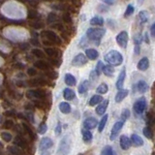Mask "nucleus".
<instances>
[{
  "instance_id": "61",
  "label": "nucleus",
  "mask_w": 155,
  "mask_h": 155,
  "mask_svg": "<svg viewBox=\"0 0 155 155\" xmlns=\"http://www.w3.org/2000/svg\"><path fill=\"white\" fill-rule=\"evenodd\" d=\"M78 155H84V153H80V154H78Z\"/></svg>"
},
{
  "instance_id": "44",
  "label": "nucleus",
  "mask_w": 155,
  "mask_h": 155,
  "mask_svg": "<svg viewBox=\"0 0 155 155\" xmlns=\"http://www.w3.org/2000/svg\"><path fill=\"white\" fill-rule=\"evenodd\" d=\"M103 66H104V64H103V62L102 61H99L98 62V64H97V66H96V68H95V73L97 75H100L101 73H102V69H103Z\"/></svg>"
},
{
  "instance_id": "53",
  "label": "nucleus",
  "mask_w": 155,
  "mask_h": 155,
  "mask_svg": "<svg viewBox=\"0 0 155 155\" xmlns=\"http://www.w3.org/2000/svg\"><path fill=\"white\" fill-rule=\"evenodd\" d=\"M154 27H155L154 24H151V26H150V34H151L152 38H154V35H155V33H154Z\"/></svg>"
},
{
  "instance_id": "7",
  "label": "nucleus",
  "mask_w": 155,
  "mask_h": 155,
  "mask_svg": "<svg viewBox=\"0 0 155 155\" xmlns=\"http://www.w3.org/2000/svg\"><path fill=\"white\" fill-rule=\"evenodd\" d=\"M87 63V59L86 56L84 54V53H79L77 54L72 60V66L74 67H82L84 66Z\"/></svg>"
},
{
  "instance_id": "29",
  "label": "nucleus",
  "mask_w": 155,
  "mask_h": 155,
  "mask_svg": "<svg viewBox=\"0 0 155 155\" xmlns=\"http://www.w3.org/2000/svg\"><path fill=\"white\" fill-rule=\"evenodd\" d=\"M102 101H103V97H102L101 95H94V96H92L89 100V106L93 107L97 104L101 103Z\"/></svg>"
},
{
  "instance_id": "8",
  "label": "nucleus",
  "mask_w": 155,
  "mask_h": 155,
  "mask_svg": "<svg viewBox=\"0 0 155 155\" xmlns=\"http://www.w3.org/2000/svg\"><path fill=\"white\" fill-rule=\"evenodd\" d=\"M123 127V121H117L115 122L114 125L113 126V129H111V132L110 135V139L111 140H114L116 137H117L118 133L120 132V130Z\"/></svg>"
},
{
  "instance_id": "10",
  "label": "nucleus",
  "mask_w": 155,
  "mask_h": 155,
  "mask_svg": "<svg viewBox=\"0 0 155 155\" xmlns=\"http://www.w3.org/2000/svg\"><path fill=\"white\" fill-rule=\"evenodd\" d=\"M97 124H98V121L94 117H88L84 121V127L86 130L94 129L97 126Z\"/></svg>"
},
{
  "instance_id": "38",
  "label": "nucleus",
  "mask_w": 155,
  "mask_h": 155,
  "mask_svg": "<svg viewBox=\"0 0 155 155\" xmlns=\"http://www.w3.org/2000/svg\"><path fill=\"white\" fill-rule=\"evenodd\" d=\"M143 135L147 137V139H152V137H153V133H152V130H151V128L150 127H145L144 129H143Z\"/></svg>"
},
{
  "instance_id": "52",
  "label": "nucleus",
  "mask_w": 155,
  "mask_h": 155,
  "mask_svg": "<svg viewBox=\"0 0 155 155\" xmlns=\"http://www.w3.org/2000/svg\"><path fill=\"white\" fill-rule=\"evenodd\" d=\"M103 2H105L106 4L108 5H114L115 3V0H102Z\"/></svg>"
},
{
  "instance_id": "1",
  "label": "nucleus",
  "mask_w": 155,
  "mask_h": 155,
  "mask_svg": "<svg viewBox=\"0 0 155 155\" xmlns=\"http://www.w3.org/2000/svg\"><path fill=\"white\" fill-rule=\"evenodd\" d=\"M104 59L106 62L109 63L110 66H119L123 62V56L122 54L117 51H110L105 54Z\"/></svg>"
},
{
  "instance_id": "59",
  "label": "nucleus",
  "mask_w": 155,
  "mask_h": 155,
  "mask_svg": "<svg viewBox=\"0 0 155 155\" xmlns=\"http://www.w3.org/2000/svg\"><path fill=\"white\" fill-rule=\"evenodd\" d=\"M1 122H2V116L0 115V123H1Z\"/></svg>"
},
{
  "instance_id": "45",
  "label": "nucleus",
  "mask_w": 155,
  "mask_h": 155,
  "mask_svg": "<svg viewBox=\"0 0 155 155\" xmlns=\"http://www.w3.org/2000/svg\"><path fill=\"white\" fill-rule=\"evenodd\" d=\"M23 128L25 129V131L26 132L29 134V136H30L31 138H33V139H35V135H34V133H33V131L31 130V128L29 127V126L27 125V124H24L23 123Z\"/></svg>"
},
{
  "instance_id": "40",
  "label": "nucleus",
  "mask_w": 155,
  "mask_h": 155,
  "mask_svg": "<svg viewBox=\"0 0 155 155\" xmlns=\"http://www.w3.org/2000/svg\"><path fill=\"white\" fill-rule=\"evenodd\" d=\"M134 11H135V8L133 5H128L127 8H126V11L124 13V17H129L131 15H133Z\"/></svg>"
},
{
  "instance_id": "25",
  "label": "nucleus",
  "mask_w": 155,
  "mask_h": 155,
  "mask_svg": "<svg viewBox=\"0 0 155 155\" xmlns=\"http://www.w3.org/2000/svg\"><path fill=\"white\" fill-rule=\"evenodd\" d=\"M90 24L91 25H95V26H102L104 24V18L102 17L96 16L90 19Z\"/></svg>"
},
{
  "instance_id": "2",
  "label": "nucleus",
  "mask_w": 155,
  "mask_h": 155,
  "mask_svg": "<svg viewBox=\"0 0 155 155\" xmlns=\"http://www.w3.org/2000/svg\"><path fill=\"white\" fill-rule=\"evenodd\" d=\"M106 30L103 28H88L86 31V38L88 40L96 43V45H99L100 40L105 35Z\"/></svg>"
},
{
  "instance_id": "46",
  "label": "nucleus",
  "mask_w": 155,
  "mask_h": 155,
  "mask_svg": "<svg viewBox=\"0 0 155 155\" xmlns=\"http://www.w3.org/2000/svg\"><path fill=\"white\" fill-rule=\"evenodd\" d=\"M31 25L35 28V29H40V28H43L44 27V25H45V24H44L42 21H35V22H33Z\"/></svg>"
},
{
  "instance_id": "54",
  "label": "nucleus",
  "mask_w": 155,
  "mask_h": 155,
  "mask_svg": "<svg viewBox=\"0 0 155 155\" xmlns=\"http://www.w3.org/2000/svg\"><path fill=\"white\" fill-rule=\"evenodd\" d=\"M135 53H136V54H139V53H140V47L139 46L135 47Z\"/></svg>"
},
{
  "instance_id": "34",
  "label": "nucleus",
  "mask_w": 155,
  "mask_h": 155,
  "mask_svg": "<svg viewBox=\"0 0 155 155\" xmlns=\"http://www.w3.org/2000/svg\"><path fill=\"white\" fill-rule=\"evenodd\" d=\"M97 93L99 94H106L109 90V87L106 84H101L98 87H97Z\"/></svg>"
},
{
  "instance_id": "60",
  "label": "nucleus",
  "mask_w": 155,
  "mask_h": 155,
  "mask_svg": "<svg viewBox=\"0 0 155 155\" xmlns=\"http://www.w3.org/2000/svg\"><path fill=\"white\" fill-rule=\"evenodd\" d=\"M57 1H60V2H63L64 0H57Z\"/></svg>"
},
{
  "instance_id": "16",
  "label": "nucleus",
  "mask_w": 155,
  "mask_h": 155,
  "mask_svg": "<svg viewBox=\"0 0 155 155\" xmlns=\"http://www.w3.org/2000/svg\"><path fill=\"white\" fill-rule=\"evenodd\" d=\"M130 142L134 145V147H142V145H143V139L140 138V136H138L137 134H132Z\"/></svg>"
},
{
  "instance_id": "3",
  "label": "nucleus",
  "mask_w": 155,
  "mask_h": 155,
  "mask_svg": "<svg viewBox=\"0 0 155 155\" xmlns=\"http://www.w3.org/2000/svg\"><path fill=\"white\" fill-rule=\"evenodd\" d=\"M71 150V139L69 136H65L61 140L57 149V155H68Z\"/></svg>"
},
{
  "instance_id": "28",
  "label": "nucleus",
  "mask_w": 155,
  "mask_h": 155,
  "mask_svg": "<svg viewBox=\"0 0 155 155\" xmlns=\"http://www.w3.org/2000/svg\"><path fill=\"white\" fill-rule=\"evenodd\" d=\"M81 134H82V140H84L85 143H89L91 142V140H92V133L90 132L89 130H86V129H84L81 131Z\"/></svg>"
},
{
  "instance_id": "6",
  "label": "nucleus",
  "mask_w": 155,
  "mask_h": 155,
  "mask_svg": "<svg viewBox=\"0 0 155 155\" xmlns=\"http://www.w3.org/2000/svg\"><path fill=\"white\" fill-rule=\"evenodd\" d=\"M147 109V100L143 97L138 99L134 104V110L137 114H142Z\"/></svg>"
},
{
  "instance_id": "17",
  "label": "nucleus",
  "mask_w": 155,
  "mask_h": 155,
  "mask_svg": "<svg viewBox=\"0 0 155 155\" xmlns=\"http://www.w3.org/2000/svg\"><path fill=\"white\" fill-rule=\"evenodd\" d=\"M86 57L88 58V59L90 60H95L98 58L99 56V52L97 51L95 48H87V50H85V54Z\"/></svg>"
},
{
  "instance_id": "42",
  "label": "nucleus",
  "mask_w": 155,
  "mask_h": 155,
  "mask_svg": "<svg viewBox=\"0 0 155 155\" xmlns=\"http://www.w3.org/2000/svg\"><path fill=\"white\" fill-rule=\"evenodd\" d=\"M39 18V14L35 11V10H29L28 11V18H32V19H36Z\"/></svg>"
},
{
  "instance_id": "19",
  "label": "nucleus",
  "mask_w": 155,
  "mask_h": 155,
  "mask_svg": "<svg viewBox=\"0 0 155 155\" xmlns=\"http://www.w3.org/2000/svg\"><path fill=\"white\" fill-rule=\"evenodd\" d=\"M137 89H138V91L140 92V93L143 94L148 90V84L144 81L140 80V81H138V84H137Z\"/></svg>"
},
{
  "instance_id": "37",
  "label": "nucleus",
  "mask_w": 155,
  "mask_h": 155,
  "mask_svg": "<svg viewBox=\"0 0 155 155\" xmlns=\"http://www.w3.org/2000/svg\"><path fill=\"white\" fill-rule=\"evenodd\" d=\"M62 19H63V21H64L65 23H68V24H71L73 22L72 16H71V14H69V13L63 14L62 15Z\"/></svg>"
},
{
  "instance_id": "33",
  "label": "nucleus",
  "mask_w": 155,
  "mask_h": 155,
  "mask_svg": "<svg viewBox=\"0 0 155 155\" xmlns=\"http://www.w3.org/2000/svg\"><path fill=\"white\" fill-rule=\"evenodd\" d=\"M0 137H1V139L4 140V142H6V143L11 142L12 139H13L12 134H10L9 132H6V131H4V132H1V134H0Z\"/></svg>"
},
{
  "instance_id": "35",
  "label": "nucleus",
  "mask_w": 155,
  "mask_h": 155,
  "mask_svg": "<svg viewBox=\"0 0 155 155\" xmlns=\"http://www.w3.org/2000/svg\"><path fill=\"white\" fill-rule=\"evenodd\" d=\"M10 151H11L14 155H23L24 154V151L18 147H10Z\"/></svg>"
},
{
  "instance_id": "12",
  "label": "nucleus",
  "mask_w": 155,
  "mask_h": 155,
  "mask_svg": "<svg viewBox=\"0 0 155 155\" xmlns=\"http://www.w3.org/2000/svg\"><path fill=\"white\" fill-rule=\"evenodd\" d=\"M108 105H109V100H103L96 108V114L98 115H103L106 113Z\"/></svg>"
},
{
  "instance_id": "43",
  "label": "nucleus",
  "mask_w": 155,
  "mask_h": 155,
  "mask_svg": "<svg viewBox=\"0 0 155 155\" xmlns=\"http://www.w3.org/2000/svg\"><path fill=\"white\" fill-rule=\"evenodd\" d=\"M130 117V110L128 109H124L121 113V118H122V121L127 120Z\"/></svg>"
},
{
  "instance_id": "5",
  "label": "nucleus",
  "mask_w": 155,
  "mask_h": 155,
  "mask_svg": "<svg viewBox=\"0 0 155 155\" xmlns=\"http://www.w3.org/2000/svg\"><path fill=\"white\" fill-rule=\"evenodd\" d=\"M115 40L120 48H126L128 45V40H129V36H128L127 31H121L120 33H118V35L116 36Z\"/></svg>"
},
{
  "instance_id": "39",
  "label": "nucleus",
  "mask_w": 155,
  "mask_h": 155,
  "mask_svg": "<svg viewBox=\"0 0 155 155\" xmlns=\"http://www.w3.org/2000/svg\"><path fill=\"white\" fill-rule=\"evenodd\" d=\"M32 53L36 57H39V58H44V57H45V53H44L40 50V48H34V50H32Z\"/></svg>"
},
{
  "instance_id": "51",
  "label": "nucleus",
  "mask_w": 155,
  "mask_h": 155,
  "mask_svg": "<svg viewBox=\"0 0 155 155\" xmlns=\"http://www.w3.org/2000/svg\"><path fill=\"white\" fill-rule=\"evenodd\" d=\"M61 129H62L61 123H60V122H58V123H57V126H56L55 129H54V132H55V134H56V135H59V134L61 133Z\"/></svg>"
},
{
  "instance_id": "56",
  "label": "nucleus",
  "mask_w": 155,
  "mask_h": 155,
  "mask_svg": "<svg viewBox=\"0 0 155 155\" xmlns=\"http://www.w3.org/2000/svg\"><path fill=\"white\" fill-rule=\"evenodd\" d=\"M143 1H144V0H138V4L139 5H142L143 3Z\"/></svg>"
},
{
  "instance_id": "50",
  "label": "nucleus",
  "mask_w": 155,
  "mask_h": 155,
  "mask_svg": "<svg viewBox=\"0 0 155 155\" xmlns=\"http://www.w3.org/2000/svg\"><path fill=\"white\" fill-rule=\"evenodd\" d=\"M109 8L105 6V5H99L98 6V11L99 12H102V13H105V12H108Z\"/></svg>"
},
{
  "instance_id": "30",
  "label": "nucleus",
  "mask_w": 155,
  "mask_h": 155,
  "mask_svg": "<svg viewBox=\"0 0 155 155\" xmlns=\"http://www.w3.org/2000/svg\"><path fill=\"white\" fill-rule=\"evenodd\" d=\"M15 143H16L17 147H21V149L24 147H27V144L25 143V140H24L23 138L19 137V136H18V137H16V139H15Z\"/></svg>"
},
{
  "instance_id": "27",
  "label": "nucleus",
  "mask_w": 155,
  "mask_h": 155,
  "mask_svg": "<svg viewBox=\"0 0 155 155\" xmlns=\"http://www.w3.org/2000/svg\"><path fill=\"white\" fill-rule=\"evenodd\" d=\"M102 72L104 73V75L107 77H113L114 74V69L113 66L110 65H106L103 66V69H102Z\"/></svg>"
},
{
  "instance_id": "36",
  "label": "nucleus",
  "mask_w": 155,
  "mask_h": 155,
  "mask_svg": "<svg viewBox=\"0 0 155 155\" xmlns=\"http://www.w3.org/2000/svg\"><path fill=\"white\" fill-rule=\"evenodd\" d=\"M57 19H58V17L55 13L51 12L48 15V18H47L48 23H53V22H55V21H57Z\"/></svg>"
},
{
  "instance_id": "23",
  "label": "nucleus",
  "mask_w": 155,
  "mask_h": 155,
  "mask_svg": "<svg viewBox=\"0 0 155 155\" xmlns=\"http://www.w3.org/2000/svg\"><path fill=\"white\" fill-rule=\"evenodd\" d=\"M59 110L61 113L64 114H70L71 113V106L69 103H67V102H62V103L59 104Z\"/></svg>"
},
{
  "instance_id": "49",
  "label": "nucleus",
  "mask_w": 155,
  "mask_h": 155,
  "mask_svg": "<svg viewBox=\"0 0 155 155\" xmlns=\"http://www.w3.org/2000/svg\"><path fill=\"white\" fill-rule=\"evenodd\" d=\"M27 74H28V76L33 77V76H35L37 74V71L34 69V68H29V69L27 70Z\"/></svg>"
},
{
  "instance_id": "26",
  "label": "nucleus",
  "mask_w": 155,
  "mask_h": 155,
  "mask_svg": "<svg viewBox=\"0 0 155 155\" xmlns=\"http://www.w3.org/2000/svg\"><path fill=\"white\" fill-rule=\"evenodd\" d=\"M149 18V15L147 11H140L138 15V19L140 23H145Z\"/></svg>"
},
{
  "instance_id": "13",
  "label": "nucleus",
  "mask_w": 155,
  "mask_h": 155,
  "mask_svg": "<svg viewBox=\"0 0 155 155\" xmlns=\"http://www.w3.org/2000/svg\"><path fill=\"white\" fill-rule=\"evenodd\" d=\"M119 143H120V147L123 150H127L130 145H131V142H130V139L127 137V136L122 135L119 139Z\"/></svg>"
},
{
  "instance_id": "24",
  "label": "nucleus",
  "mask_w": 155,
  "mask_h": 155,
  "mask_svg": "<svg viewBox=\"0 0 155 155\" xmlns=\"http://www.w3.org/2000/svg\"><path fill=\"white\" fill-rule=\"evenodd\" d=\"M35 67L39 68L40 70H44V71H48L50 70V65H48V63L44 61V60H38L35 62Z\"/></svg>"
},
{
  "instance_id": "41",
  "label": "nucleus",
  "mask_w": 155,
  "mask_h": 155,
  "mask_svg": "<svg viewBox=\"0 0 155 155\" xmlns=\"http://www.w3.org/2000/svg\"><path fill=\"white\" fill-rule=\"evenodd\" d=\"M47 130H48V126H47L46 122H42V123L40 124V126H39L38 132H39V134L43 135V134H45V133L47 132Z\"/></svg>"
},
{
  "instance_id": "21",
  "label": "nucleus",
  "mask_w": 155,
  "mask_h": 155,
  "mask_svg": "<svg viewBox=\"0 0 155 155\" xmlns=\"http://www.w3.org/2000/svg\"><path fill=\"white\" fill-rule=\"evenodd\" d=\"M63 97L65 98V100L71 101L73 99H75L76 94H75V92L73 91L71 88H65L64 92H63Z\"/></svg>"
},
{
  "instance_id": "55",
  "label": "nucleus",
  "mask_w": 155,
  "mask_h": 155,
  "mask_svg": "<svg viewBox=\"0 0 155 155\" xmlns=\"http://www.w3.org/2000/svg\"><path fill=\"white\" fill-rule=\"evenodd\" d=\"M41 155H50V152H48V151H43Z\"/></svg>"
},
{
  "instance_id": "4",
  "label": "nucleus",
  "mask_w": 155,
  "mask_h": 155,
  "mask_svg": "<svg viewBox=\"0 0 155 155\" xmlns=\"http://www.w3.org/2000/svg\"><path fill=\"white\" fill-rule=\"evenodd\" d=\"M41 37L43 38V40L48 41V43L52 45V44H56V45H60L62 43L61 39L59 38V36L55 34V32L51 31V30H46L43 31L41 33Z\"/></svg>"
},
{
  "instance_id": "57",
  "label": "nucleus",
  "mask_w": 155,
  "mask_h": 155,
  "mask_svg": "<svg viewBox=\"0 0 155 155\" xmlns=\"http://www.w3.org/2000/svg\"><path fill=\"white\" fill-rule=\"evenodd\" d=\"M145 42H147V43H149L148 37H147V34H145Z\"/></svg>"
},
{
  "instance_id": "31",
  "label": "nucleus",
  "mask_w": 155,
  "mask_h": 155,
  "mask_svg": "<svg viewBox=\"0 0 155 155\" xmlns=\"http://www.w3.org/2000/svg\"><path fill=\"white\" fill-rule=\"evenodd\" d=\"M108 117H109V115L108 114H105L103 117H102L101 121H100V123H99V126H98V132L99 133H102L104 131L105 129V126H106V123H107V121H108Z\"/></svg>"
},
{
  "instance_id": "14",
  "label": "nucleus",
  "mask_w": 155,
  "mask_h": 155,
  "mask_svg": "<svg viewBox=\"0 0 155 155\" xmlns=\"http://www.w3.org/2000/svg\"><path fill=\"white\" fill-rule=\"evenodd\" d=\"M149 67V60L147 57H143L142 58L137 64V68L140 71H145L147 70Z\"/></svg>"
},
{
  "instance_id": "15",
  "label": "nucleus",
  "mask_w": 155,
  "mask_h": 155,
  "mask_svg": "<svg viewBox=\"0 0 155 155\" xmlns=\"http://www.w3.org/2000/svg\"><path fill=\"white\" fill-rule=\"evenodd\" d=\"M129 93V91L127 89H121L119 90L117 93H116L115 97H114V101L115 103H120L121 101H123V99H125L127 97Z\"/></svg>"
},
{
  "instance_id": "48",
  "label": "nucleus",
  "mask_w": 155,
  "mask_h": 155,
  "mask_svg": "<svg viewBox=\"0 0 155 155\" xmlns=\"http://www.w3.org/2000/svg\"><path fill=\"white\" fill-rule=\"evenodd\" d=\"M13 125H14V122L11 120V119H8L6 122H5V124H4V127L5 128H12L13 127Z\"/></svg>"
},
{
  "instance_id": "22",
  "label": "nucleus",
  "mask_w": 155,
  "mask_h": 155,
  "mask_svg": "<svg viewBox=\"0 0 155 155\" xmlns=\"http://www.w3.org/2000/svg\"><path fill=\"white\" fill-rule=\"evenodd\" d=\"M89 88V81H84L78 87V91H79L80 94H84L85 92H87Z\"/></svg>"
},
{
  "instance_id": "20",
  "label": "nucleus",
  "mask_w": 155,
  "mask_h": 155,
  "mask_svg": "<svg viewBox=\"0 0 155 155\" xmlns=\"http://www.w3.org/2000/svg\"><path fill=\"white\" fill-rule=\"evenodd\" d=\"M64 81H65V84L67 85H69V86H74L76 85L77 84V80H76V78L71 75V74H66L65 75V78H64Z\"/></svg>"
},
{
  "instance_id": "32",
  "label": "nucleus",
  "mask_w": 155,
  "mask_h": 155,
  "mask_svg": "<svg viewBox=\"0 0 155 155\" xmlns=\"http://www.w3.org/2000/svg\"><path fill=\"white\" fill-rule=\"evenodd\" d=\"M101 155H115V154L110 145H106V147H104V148L102 149Z\"/></svg>"
},
{
  "instance_id": "47",
  "label": "nucleus",
  "mask_w": 155,
  "mask_h": 155,
  "mask_svg": "<svg viewBox=\"0 0 155 155\" xmlns=\"http://www.w3.org/2000/svg\"><path fill=\"white\" fill-rule=\"evenodd\" d=\"M142 35L140 34H137L135 37H134V42L136 44V46H139L140 43H142Z\"/></svg>"
},
{
  "instance_id": "9",
  "label": "nucleus",
  "mask_w": 155,
  "mask_h": 155,
  "mask_svg": "<svg viewBox=\"0 0 155 155\" xmlns=\"http://www.w3.org/2000/svg\"><path fill=\"white\" fill-rule=\"evenodd\" d=\"M53 145V142L51 138L48 137H45L43 138L41 140H40V144H39V147H40V150L42 151H45V150L51 148Z\"/></svg>"
},
{
  "instance_id": "11",
  "label": "nucleus",
  "mask_w": 155,
  "mask_h": 155,
  "mask_svg": "<svg viewBox=\"0 0 155 155\" xmlns=\"http://www.w3.org/2000/svg\"><path fill=\"white\" fill-rule=\"evenodd\" d=\"M125 78H126V69H125V68H123V69L121 70L119 76H118L117 81H116V84H115L116 88H118V89H120V90L122 89L123 84H124Z\"/></svg>"
},
{
  "instance_id": "18",
  "label": "nucleus",
  "mask_w": 155,
  "mask_h": 155,
  "mask_svg": "<svg viewBox=\"0 0 155 155\" xmlns=\"http://www.w3.org/2000/svg\"><path fill=\"white\" fill-rule=\"evenodd\" d=\"M45 52L48 54V56H50L51 58H58L61 54V52L59 51L56 50V48H45Z\"/></svg>"
},
{
  "instance_id": "58",
  "label": "nucleus",
  "mask_w": 155,
  "mask_h": 155,
  "mask_svg": "<svg viewBox=\"0 0 155 155\" xmlns=\"http://www.w3.org/2000/svg\"><path fill=\"white\" fill-rule=\"evenodd\" d=\"M70 1H72L73 3H77V0H70Z\"/></svg>"
}]
</instances>
